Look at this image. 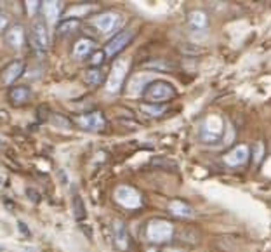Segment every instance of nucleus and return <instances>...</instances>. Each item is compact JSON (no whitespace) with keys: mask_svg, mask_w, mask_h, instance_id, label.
<instances>
[{"mask_svg":"<svg viewBox=\"0 0 271 252\" xmlns=\"http://www.w3.org/2000/svg\"><path fill=\"white\" fill-rule=\"evenodd\" d=\"M94 47H96V40H94V38L82 37V38H78L75 44H73L72 56L75 58V60H84V58H87L89 54L92 53Z\"/></svg>","mask_w":271,"mask_h":252,"instance_id":"13","label":"nucleus"},{"mask_svg":"<svg viewBox=\"0 0 271 252\" xmlns=\"http://www.w3.org/2000/svg\"><path fill=\"white\" fill-rule=\"evenodd\" d=\"M188 23H190V26L195 30H205L207 25H209V16L200 9L191 11V13L188 14Z\"/></svg>","mask_w":271,"mask_h":252,"instance_id":"17","label":"nucleus"},{"mask_svg":"<svg viewBox=\"0 0 271 252\" xmlns=\"http://www.w3.org/2000/svg\"><path fill=\"white\" fill-rule=\"evenodd\" d=\"M129 66H131V60H129V58H119V60L113 61L112 70H110L108 77H106V82H104L106 92H110V94L120 92L122 85H124V82H125V77H127V73H129Z\"/></svg>","mask_w":271,"mask_h":252,"instance_id":"2","label":"nucleus"},{"mask_svg":"<svg viewBox=\"0 0 271 252\" xmlns=\"http://www.w3.org/2000/svg\"><path fill=\"white\" fill-rule=\"evenodd\" d=\"M77 124L80 125L82 129H85V131H92V132H99V131H103V129L106 127L104 115L101 112L85 113V115L78 117Z\"/></svg>","mask_w":271,"mask_h":252,"instance_id":"11","label":"nucleus"},{"mask_svg":"<svg viewBox=\"0 0 271 252\" xmlns=\"http://www.w3.org/2000/svg\"><path fill=\"white\" fill-rule=\"evenodd\" d=\"M78 28H80V21H78V19H73V18H68L58 25V33L63 35V37H66V35L75 33Z\"/></svg>","mask_w":271,"mask_h":252,"instance_id":"19","label":"nucleus"},{"mask_svg":"<svg viewBox=\"0 0 271 252\" xmlns=\"http://www.w3.org/2000/svg\"><path fill=\"white\" fill-rule=\"evenodd\" d=\"M249 159H250L249 144H237V146H233L230 152L225 153V157H223L225 164L230 165V167H242V165H245L249 162Z\"/></svg>","mask_w":271,"mask_h":252,"instance_id":"8","label":"nucleus"},{"mask_svg":"<svg viewBox=\"0 0 271 252\" xmlns=\"http://www.w3.org/2000/svg\"><path fill=\"white\" fill-rule=\"evenodd\" d=\"M42 13H44V18L47 19V23L54 25V23L60 19L61 11H63V2H54V0H47V2H42L40 6Z\"/></svg>","mask_w":271,"mask_h":252,"instance_id":"14","label":"nucleus"},{"mask_svg":"<svg viewBox=\"0 0 271 252\" xmlns=\"http://www.w3.org/2000/svg\"><path fill=\"white\" fill-rule=\"evenodd\" d=\"M112 230H113V242H115L117 249L129 250V247H131V237H129V231H127L125 223L120 221V219H115Z\"/></svg>","mask_w":271,"mask_h":252,"instance_id":"12","label":"nucleus"},{"mask_svg":"<svg viewBox=\"0 0 271 252\" xmlns=\"http://www.w3.org/2000/svg\"><path fill=\"white\" fill-rule=\"evenodd\" d=\"M264 153H266L264 143H262V141H256V143L252 144V148H250V157H252V162L257 165L262 160Z\"/></svg>","mask_w":271,"mask_h":252,"instance_id":"21","label":"nucleus"},{"mask_svg":"<svg viewBox=\"0 0 271 252\" xmlns=\"http://www.w3.org/2000/svg\"><path fill=\"white\" fill-rule=\"evenodd\" d=\"M73 212H75L77 221L85 219V206H84V200H82V196L78 195V193H75V196H73Z\"/></svg>","mask_w":271,"mask_h":252,"instance_id":"22","label":"nucleus"},{"mask_svg":"<svg viewBox=\"0 0 271 252\" xmlns=\"http://www.w3.org/2000/svg\"><path fill=\"white\" fill-rule=\"evenodd\" d=\"M26 193H28L30 196H33V198H31V200H33V202H38V198H40V196H38V193H35L33 190H28Z\"/></svg>","mask_w":271,"mask_h":252,"instance_id":"26","label":"nucleus"},{"mask_svg":"<svg viewBox=\"0 0 271 252\" xmlns=\"http://www.w3.org/2000/svg\"><path fill=\"white\" fill-rule=\"evenodd\" d=\"M4 146H6V144H4V141L0 139V148H4Z\"/></svg>","mask_w":271,"mask_h":252,"instance_id":"29","label":"nucleus"},{"mask_svg":"<svg viewBox=\"0 0 271 252\" xmlns=\"http://www.w3.org/2000/svg\"><path fill=\"white\" fill-rule=\"evenodd\" d=\"M31 97V90L26 85H18V87H13L9 90V101L16 106L25 105Z\"/></svg>","mask_w":271,"mask_h":252,"instance_id":"15","label":"nucleus"},{"mask_svg":"<svg viewBox=\"0 0 271 252\" xmlns=\"http://www.w3.org/2000/svg\"><path fill=\"white\" fill-rule=\"evenodd\" d=\"M169 212L181 219H186V218H191V216H193V209H191V206H188V204L183 202V200H172V202L169 204Z\"/></svg>","mask_w":271,"mask_h":252,"instance_id":"16","label":"nucleus"},{"mask_svg":"<svg viewBox=\"0 0 271 252\" xmlns=\"http://www.w3.org/2000/svg\"><path fill=\"white\" fill-rule=\"evenodd\" d=\"M104 58H106L104 51H97V53H94L92 56H90V65H92V68H101Z\"/></svg>","mask_w":271,"mask_h":252,"instance_id":"23","label":"nucleus"},{"mask_svg":"<svg viewBox=\"0 0 271 252\" xmlns=\"http://www.w3.org/2000/svg\"><path fill=\"white\" fill-rule=\"evenodd\" d=\"M106 77L104 72L101 68H90L87 73H85V84L90 85V87H97V85L104 84Z\"/></svg>","mask_w":271,"mask_h":252,"instance_id":"18","label":"nucleus"},{"mask_svg":"<svg viewBox=\"0 0 271 252\" xmlns=\"http://www.w3.org/2000/svg\"><path fill=\"white\" fill-rule=\"evenodd\" d=\"M178 90H176L174 85L167 80H151L150 84L146 85L143 92L144 101L151 105H164L167 101L174 99Z\"/></svg>","mask_w":271,"mask_h":252,"instance_id":"1","label":"nucleus"},{"mask_svg":"<svg viewBox=\"0 0 271 252\" xmlns=\"http://www.w3.org/2000/svg\"><path fill=\"white\" fill-rule=\"evenodd\" d=\"M40 4L42 2H38V0H30V2H26L25 7H26V13H28V16H35V13L40 9Z\"/></svg>","mask_w":271,"mask_h":252,"instance_id":"24","label":"nucleus"},{"mask_svg":"<svg viewBox=\"0 0 271 252\" xmlns=\"http://www.w3.org/2000/svg\"><path fill=\"white\" fill-rule=\"evenodd\" d=\"M4 40L11 49H21L26 42V30L23 25L16 23V25L7 26L6 33H4Z\"/></svg>","mask_w":271,"mask_h":252,"instance_id":"10","label":"nucleus"},{"mask_svg":"<svg viewBox=\"0 0 271 252\" xmlns=\"http://www.w3.org/2000/svg\"><path fill=\"white\" fill-rule=\"evenodd\" d=\"M134 38V31L132 30H122L115 37H112V40L104 45V56L106 58H115L117 54H120Z\"/></svg>","mask_w":271,"mask_h":252,"instance_id":"6","label":"nucleus"},{"mask_svg":"<svg viewBox=\"0 0 271 252\" xmlns=\"http://www.w3.org/2000/svg\"><path fill=\"white\" fill-rule=\"evenodd\" d=\"M120 23H122L120 14L112 13V11H106V13L97 14L96 18L92 19V25L96 26L101 33H112V31H115L119 28Z\"/></svg>","mask_w":271,"mask_h":252,"instance_id":"9","label":"nucleus"},{"mask_svg":"<svg viewBox=\"0 0 271 252\" xmlns=\"http://www.w3.org/2000/svg\"><path fill=\"white\" fill-rule=\"evenodd\" d=\"M174 237V224L167 219H151L146 224V238L151 243H167Z\"/></svg>","mask_w":271,"mask_h":252,"instance_id":"3","label":"nucleus"},{"mask_svg":"<svg viewBox=\"0 0 271 252\" xmlns=\"http://www.w3.org/2000/svg\"><path fill=\"white\" fill-rule=\"evenodd\" d=\"M164 252H184L183 249H178V247H167Z\"/></svg>","mask_w":271,"mask_h":252,"instance_id":"28","label":"nucleus"},{"mask_svg":"<svg viewBox=\"0 0 271 252\" xmlns=\"http://www.w3.org/2000/svg\"><path fill=\"white\" fill-rule=\"evenodd\" d=\"M141 112L146 113L150 117H162L164 113L167 112V106L166 105H151V103H143L139 106Z\"/></svg>","mask_w":271,"mask_h":252,"instance_id":"20","label":"nucleus"},{"mask_svg":"<svg viewBox=\"0 0 271 252\" xmlns=\"http://www.w3.org/2000/svg\"><path fill=\"white\" fill-rule=\"evenodd\" d=\"M30 47L38 58H42L49 49V31L44 21L37 19L33 21L30 30Z\"/></svg>","mask_w":271,"mask_h":252,"instance_id":"4","label":"nucleus"},{"mask_svg":"<svg viewBox=\"0 0 271 252\" xmlns=\"http://www.w3.org/2000/svg\"><path fill=\"white\" fill-rule=\"evenodd\" d=\"M23 73H25V61L14 60L7 63L2 68V72H0V85L9 87V85H13L16 80L23 77Z\"/></svg>","mask_w":271,"mask_h":252,"instance_id":"7","label":"nucleus"},{"mask_svg":"<svg viewBox=\"0 0 271 252\" xmlns=\"http://www.w3.org/2000/svg\"><path fill=\"white\" fill-rule=\"evenodd\" d=\"M113 196H115L117 202L125 209H139L143 206V195L137 190H134L132 186H129V184H120V186H117L115 191H113Z\"/></svg>","mask_w":271,"mask_h":252,"instance_id":"5","label":"nucleus"},{"mask_svg":"<svg viewBox=\"0 0 271 252\" xmlns=\"http://www.w3.org/2000/svg\"><path fill=\"white\" fill-rule=\"evenodd\" d=\"M7 16L6 14H0V30H7Z\"/></svg>","mask_w":271,"mask_h":252,"instance_id":"25","label":"nucleus"},{"mask_svg":"<svg viewBox=\"0 0 271 252\" xmlns=\"http://www.w3.org/2000/svg\"><path fill=\"white\" fill-rule=\"evenodd\" d=\"M19 230H21L25 235H30V230H28V228H26V224H25V223H19Z\"/></svg>","mask_w":271,"mask_h":252,"instance_id":"27","label":"nucleus"},{"mask_svg":"<svg viewBox=\"0 0 271 252\" xmlns=\"http://www.w3.org/2000/svg\"><path fill=\"white\" fill-rule=\"evenodd\" d=\"M146 252H158V250H156V249H148Z\"/></svg>","mask_w":271,"mask_h":252,"instance_id":"30","label":"nucleus"}]
</instances>
